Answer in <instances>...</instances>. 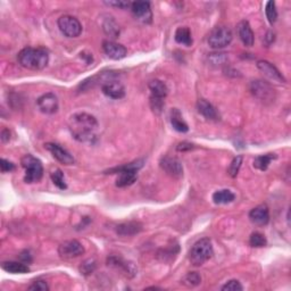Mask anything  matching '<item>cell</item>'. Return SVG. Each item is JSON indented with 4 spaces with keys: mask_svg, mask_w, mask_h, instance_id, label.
Wrapping results in <instances>:
<instances>
[{
    "mask_svg": "<svg viewBox=\"0 0 291 291\" xmlns=\"http://www.w3.org/2000/svg\"><path fill=\"white\" fill-rule=\"evenodd\" d=\"M235 199V195L231 190L224 189V190H218L213 194V200L215 204H230Z\"/></svg>",
    "mask_w": 291,
    "mask_h": 291,
    "instance_id": "cb8c5ba5",
    "label": "cell"
},
{
    "mask_svg": "<svg viewBox=\"0 0 291 291\" xmlns=\"http://www.w3.org/2000/svg\"><path fill=\"white\" fill-rule=\"evenodd\" d=\"M243 161H244V157L241 155L234 157V158L232 159L231 164L228 168V173L231 178H235V176L238 175V173H239L241 168V165H243Z\"/></svg>",
    "mask_w": 291,
    "mask_h": 291,
    "instance_id": "f1b7e54d",
    "label": "cell"
},
{
    "mask_svg": "<svg viewBox=\"0 0 291 291\" xmlns=\"http://www.w3.org/2000/svg\"><path fill=\"white\" fill-rule=\"evenodd\" d=\"M150 106H152V109L153 113L161 114L163 112V109H164V100L150 96Z\"/></svg>",
    "mask_w": 291,
    "mask_h": 291,
    "instance_id": "e575fe53",
    "label": "cell"
},
{
    "mask_svg": "<svg viewBox=\"0 0 291 291\" xmlns=\"http://www.w3.org/2000/svg\"><path fill=\"white\" fill-rule=\"evenodd\" d=\"M104 31L112 38H117L120 34V28L113 17H108L104 22Z\"/></svg>",
    "mask_w": 291,
    "mask_h": 291,
    "instance_id": "83f0119b",
    "label": "cell"
},
{
    "mask_svg": "<svg viewBox=\"0 0 291 291\" xmlns=\"http://www.w3.org/2000/svg\"><path fill=\"white\" fill-rule=\"evenodd\" d=\"M149 90L152 92V97L159 98V99H164L168 96V89L166 87V84L161 80H153L150 81L149 84Z\"/></svg>",
    "mask_w": 291,
    "mask_h": 291,
    "instance_id": "44dd1931",
    "label": "cell"
},
{
    "mask_svg": "<svg viewBox=\"0 0 291 291\" xmlns=\"http://www.w3.org/2000/svg\"><path fill=\"white\" fill-rule=\"evenodd\" d=\"M9 139H11V132L7 129H4L1 131V141L5 143L9 141Z\"/></svg>",
    "mask_w": 291,
    "mask_h": 291,
    "instance_id": "60d3db41",
    "label": "cell"
},
{
    "mask_svg": "<svg viewBox=\"0 0 291 291\" xmlns=\"http://www.w3.org/2000/svg\"><path fill=\"white\" fill-rule=\"evenodd\" d=\"M250 91L261 103H273L276 99V91L269 82L263 80H255L250 83Z\"/></svg>",
    "mask_w": 291,
    "mask_h": 291,
    "instance_id": "8992f818",
    "label": "cell"
},
{
    "mask_svg": "<svg viewBox=\"0 0 291 291\" xmlns=\"http://www.w3.org/2000/svg\"><path fill=\"white\" fill-rule=\"evenodd\" d=\"M98 121L88 113H77L70 119L72 136L80 142L92 143L97 140Z\"/></svg>",
    "mask_w": 291,
    "mask_h": 291,
    "instance_id": "6da1fadb",
    "label": "cell"
},
{
    "mask_svg": "<svg viewBox=\"0 0 291 291\" xmlns=\"http://www.w3.org/2000/svg\"><path fill=\"white\" fill-rule=\"evenodd\" d=\"M21 164L25 168V183H35L39 182L44 176V166L40 159L37 157L30 155H25L21 159Z\"/></svg>",
    "mask_w": 291,
    "mask_h": 291,
    "instance_id": "277c9868",
    "label": "cell"
},
{
    "mask_svg": "<svg viewBox=\"0 0 291 291\" xmlns=\"http://www.w3.org/2000/svg\"><path fill=\"white\" fill-rule=\"evenodd\" d=\"M46 149L51 153L52 157L55 159H57L58 162L61 163L64 165H73L74 164V157L67 152L66 149H64L63 147H61L57 143H46Z\"/></svg>",
    "mask_w": 291,
    "mask_h": 291,
    "instance_id": "8fae6325",
    "label": "cell"
},
{
    "mask_svg": "<svg viewBox=\"0 0 291 291\" xmlns=\"http://www.w3.org/2000/svg\"><path fill=\"white\" fill-rule=\"evenodd\" d=\"M0 169H1L2 173H7V172H12L15 169V165L13 164L12 162L7 161V159L1 158L0 159Z\"/></svg>",
    "mask_w": 291,
    "mask_h": 291,
    "instance_id": "74e56055",
    "label": "cell"
},
{
    "mask_svg": "<svg viewBox=\"0 0 291 291\" xmlns=\"http://www.w3.org/2000/svg\"><path fill=\"white\" fill-rule=\"evenodd\" d=\"M197 109L198 113L201 114L202 116L206 117L207 120L212 121H217L218 120V114L215 109V107L211 103H208L205 99H199L197 101Z\"/></svg>",
    "mask_w": 291,
    "mask_h": 291,
    "instance_id": "ac0fdd59",
    "label": "cell"
},
{
    "mask_svg": "<svg viewBox=\"0 0 291 291\" xmlns=\"http://www.w3.org/2000/svg\"><path fill=\"white\" fill-rule=\"evenodd\" d=\"M276 158V153H266V155L257 156L254 159V166L260 171H266L269 168L271 162Z\"/></svg>",
    "mask_w": 291,
    "mask_h": 291,
    "instance_id": "484cf974",
    "label": "cell"
},
{
    "mask_svg": "<svg viewBox=\"0 0 291 291\" xmlns=\"http://www.w3.org/2000/svg\"><path fill=\"white\" fill-rule=\"evenodd\" d=\"M18 63L28 70L40 71L48 65L49 54L45 48L26 47L18 52Z\"/></svg>",
    "mask_w": 291,
    "mask_h": 291,
    "instance_id": "7a4b0ae2",
    "label": "cell"
},
{
    "mask_svg": "<svg viewBox=\"0 0 291 291\" xmlns=\"http://www.w3.org/2000/svg\"><path fill=\"white\" fill-rule=\"evenodd\" d=\"M176 149H178V152H187V150L194 149V145H191L190 142H181L179 143Z\"/></svg>",
    "mask_w": 291,
    "mask_h": 291,
    "instance_id": "ab89813d",
    "label": "cell"
},
{
    "mask_svg": "<svg viewBox=\"0 0 291 291\" xmlns=\"http://www.w3.org/2000/svg\"><path fill=\"white\" fill-rule=\"evenodd\" d=\"M96 260H87L86 261H83L82 265L80 266V272L81 274H83V276H89L93 272L94 270H96Z\"/></svg>",
    "mask_w": 291,
    "mask_h": 291,
    "instance_id": "836d02e7",
    "label": "cell"
},
{
    "mask_svg": "<svg viewBox=\"0 0 291 291\" xmlns=\"http://www.w3.org/2000/svg\"><path fill=\"white\" fill-rule=\"evenodd\" d=\"M131 11L136 19L139 22L149 24L153 21V13L150 8V2L148 1H135L131 4Z\"/></svg>",
    "mask_w": 291,
    "mask_h": 291,
    "instance_id": "9c48e42d",
    "label": "cell"
},
{
    "mask_svg": "<svg viewBox=\"0 0 291 291\" xmlns=\"http://www.w3.org/2000/svg\"><path fill=\"white\" fill-rule=\"evenodd\" d=\"M29 290H33V291H48L49 290V286L47 282L44 280H37L34 281L33 283L29 287Z\"/></svg>",
    "mask_w": 291,
    "mask_h": 291,
    "instance_id": "8d00e7d4",
    "label": "cell"
},
{
    "mask_svg": "<svg viewBox=\"0 0 291 291\" xmlns=\"http://www.w3.org/2000/svg\"><path fill=\"white\" fill-rule=\"evenodd\" d=\"M249 245L254 248H261L266 246L267 240L264 237V234L260 233V232H254L249 238Z\"/></svg>",
    "mask_w": 291,
    "mask_h": 291,
    "instance_id": "f546056e",
    "label": "cell"
},
{
    "mask_svg": "<svg viewBox=\"0 0 291 291\" xmlns=\"http://www.w3.org/2000/svg\"><path fill=\"white\" fill-rule=\"evenodd\" d=\"M119 178L116 180V187L119 188H124L129 187V185L133 184L138 179V174L137 171H123L117 173Z\"/></svg>",
    "mask_w": 291,
    "mask_h": 291,
    "instance_id": "603a6c76",
    "label": "cell"
},
{
    "mask_svg": "<svg viewBox=\"0 0 291 291\" xmlns=\"http://www.w3.org/2000/svg\"><path fill=\"white\" fill-rule=\"evenodd\" d=\"M171 124H172L173 129H174L175 131H178V132L185 133V132H188V131H189L188 124L184 122V120H183L181 113H180V110L178 108L172 109V112H171Z\"/></svg>",
    "mask_w": 291,
    "mask_h": 291,
    "instance_id": "7402d4cb",
    "label": "cell"
},
{
    "mask_svg": "<svg viewBox=\"0 0 291 291\" xmlns=\"http://www.w3.org/2000/svg\"><path fill=\"white\" fill-rule=\"evenodd\" d=\"M39 109L45 114H55L58 110V99L54 93L42 94L37 100Z\"/></svg>",
    "mask_w": 291,
    "mask_h": 291,
    "instance_id": "5bb4252c",
    "label": "cell"
},
{
    "mask_svg": "<svg viewBox=\"0 0 291 291\" xmlns=\"http://www.w3.org/2000/svg\"><path fill=\"white\" fill-rule=\"evenodd\" d=\"M175 41L180 45L187 46V47H190L192 45V37H191V32L188 28H179L175 32Z\"/></svg>",
    "mask_w": 291,
    "mask_h": 291,
    "instance_id": "d4e9b609",
    "label": "cell"
},
{
    "mask_svg": "<svg viewBox=\"0 0 291 291\" xmlns=\"http://www.w3.org/2000/svg\"><path fill=\"white\" fill-rule=\"evenodd\" d=\"M50 176L52 182H54V184L56 185L57 188L61 189V190H64V189L67 188L66 182H65V179H64V173L61 172V169H55V171L51 173Z\"/></svg>",
    "mask_w": 291,
    "mask_h": 291,
    "instance_id": "1f68e13d",
    "label": "cell"
},
{
    "mask_svg": "<svg viewBox=\"0 0 291 291\" xmlns=\"http://www.w3.org/2000/svg\"><path fill=\"white\" fill-rule=\"evenodd\" d=\"M221 289L223 291H241L244 288L238 280H230L228 281Z\"/></svg>",
    "mask_w": 291,
    "mask_h": 291,
    "instance_id": "d590c367",
    "label": "cell"
},
{
    "mask_svg": "<svg viewBox=\"0 0 291 291\" xmlns=\"http://www.w3.org/2000/svg\"><path fill=\"white\" fill-rule=\"evenodd\" d=\"M265 14L271 24H274L277 19V11L276 7V2L269 1L265 6Z\"/></svg>",
    "mask_w": 291,
    "mask_h": 291,
    "instance_id": "d6a6232c",
    "label": "cell"
},
{
    "mask_svg": "<svg viewBox=\"0 0 291 291\" xmlns=\"http://www.w3.org/2000/svg\"><path fill=\"white\" fill-rule=\"evenodd\" d=\"M101 90L105 96L112 99H121L125 96V88L119 81H105V83L101 86Z\"/></svg>",
    "mask_w": 291,
    "mask_h": 291,
    "instance_id": "4fadbf2b",
    "label": "cell"
},
{
    "mask_svg": "<svg viewBox=\"0 0 291 291\" xmlns=\"http://www.w3.org/2000/svg\"><path fill=\"white\" fill-rule=\"evenodd\" d=\"M103 49L105 54L114 61H120L126 56L127 50L124 46L114 41H104Z\"/></svg>",
    "mask_w": 291,
    "mask_h": 291,
    "instance_id": "2e32d148",
    "label": "cell"
},
{
    "mask_svg": "<svg viewBox=\"0 0 291 291\" xmlns=\"http://www.w3.org/2000/svg\"><path fill=\"white\" fill-rule=\"evenodd\" d=\"M257 67L261 73L264 74V77H266L272 82L276 83H286V78L283 77V75L280 73V71L274 66L272 63L267 61H258Z\"/></svg>",
    "mask_w": 291,
    "mask_h": 291,
    "instance_id": "7c38bea8",
    "label": "cell"
},
{
    "mask_svg": "<svg viewBox=\"0 0 291 291\" xmlns=\"http://www.w3.org/2000/svg\"><path fill=\"white\" fill-rule=\"evenodd\" d=\"M249 218L255 225L264 227L270 222V211L266 205H258L257 207L251 209L249 213Z\"/></svg>",
    "mask_w": 291,
    "mask_h": 291,
    "instance_id": "9a60e30c",
    "label": "cell"
},
{
    "mask_svg": "<svg viewBox=\"0 0 291 291\" xmlns=\"http://www.w3.org/2000/svg\"><path fill=\"white\" fill-rule=\"evenodd\" d=\"M84 247L77 240H67L58 247V254L63 260H73L84 254Z\"/></svg>",
    "mask_w": 291,
    "mask_h": 291,
    "instance_id": "ba28073f",
    "label": "cell"
},
{
    "mask_svg": "<svg viewBox=\"0 0 291 291\" xmlns=\"http://www.w3.org/2000/svg\"><path fill=\"white\" fill-rule=\"evenodd\" d=\"M238 34H239L241 42H243L246 47H253L255 42V35L253 30H251L249 23L247 21H241L239 24H238Z\"/></svg>",
    "mask_w": 291,
    "mask_h": 291,
    "instance_id": "e0dca14e",
    "label": "cell"
},
{
    "mask_svg": "<svg viewBox=\"0 0 291 291\" xmlns=\"http://www.w3.org/2000/svg\"><path fill=\"white\" fill-rule=\"evenodd\" d=\"M159 165H161L163 171L166 174L171 175L172 178H181L183 175V166L181 162L178 158H175V157H163L161 162H159Z\"/></svg>",
    "mask_w": 291,
    "mask_h": 291,
    "instance_id": "30bf717a",
    "label": "cell"
},
{
    "mask_svg": "<svg viewBox=\"0 0 291 291\" xmlns=\"http://www.w3.org/2000/svg\"><path fill=\"white\" fill-rule=\"evenodd\" d=\"M143 164H145V161L143 159H137V161L132 162V163H129V164H125L123 166H120V168H110L108 169V171H106L107 174H114V173H120V172H123V171H137L138 172L140 168H142Z\"/></svg>",
    "mask_w": 291,
    "mask_h": 291,
    "instance_id": "4316f807",
    "label": "cell"
},
{
    "mask_svg": "<svg viewBox=\"0 0 291 291\" xmlns=\"http://www.w3.org/2000/svg\"><path fill=\"white\" fill-rule=\"evenodd\" d=\"M58 28L67 38H77L82 32V25L77 18L71 15L61 16L58 19Z\"/></svg>",
    "mask_w": 291,
    "mask_h": 291,
    "instance_id": "52a82bcc",
    "label": "cell"
},
{
    "mask_svg": "<svg viewBox=\"0 0 291 291\" xmlns=\"http://www.w3.org/2000/svg\"><path fill=\"white\" fill-rule=\"evenodd\" d=\"M142 230V225L139 222H126V223L119 224L116 227L117 234L123 235V237H129V235H135Z\"/></svg>",
    "mask_w": 291,
    "mask_h": 291,
    "instance_id": "d6986e66",
    "label": "cell"
},
{
    "mask_svg": "<svg viewBox=\"0 0 291 291\" xmlns=\"http://www.w3.org/2000/svg\"><path fill=\"white\" fill-rule=\"evenodd\" d=\"M232 32L227 26H216L208 35V45L213 49L228 47L232 41Z\"/></svg>",
    "mask_w": 291,
    "mask_h": 291,
    "instance_id": "5b68a950",
    "label": "cell"
},
{
    "mask_svg": "<svg viewBox=\"0 0 291 291\" xmlns=\"http://www.w3.org/2000/svg\"><path fill=\"white\" fill-rule=\"evenodd\" d=\"M1 269L12 274H24L30 272V267L21 261H2Z\"/></svg>",
    "mask_w": 291,
    "mask_h": 291,
    "instance_id": "ffe728a7",
    "label": "cell"
},
{
    "mask_svg": "<svg viewBox=\"0 0 291 291\" xmlns=\"http://www.w3.org/2000/svg\"><path fill=\"white\" fill-rule=\"evenodd\" d=\"M105 4L112 6V7H119L121 9H126L131 7V4L132 2L130 1H105Z\"/></svg>",
    "mask_w": 291,
    "mask_h": 291,
    "instance_id": "f35d334b",
    "label": "cell"
},
{
    "mask_svg": "<svg viewBox=\"0 0 291 291\" xmlns=\"http://www.w3.org/2000/svg\"><path fill=\"white\" fill-rule=\"evenodd\" d=\"M213 246L208 238L198 240L189 251V260L194 266L204 265L213 256Z\"/></svg>",
    "mask_w": 291,
    "mask_h": 291,
    "instance_id": "3957f363",
    "label": "cell"
},
{
    "mask_svg": "<svg viewBox=\"0 0 291 291\" xmlns=\"http://www.w3.org/2000/svg\"><path fill=\"white\" fill-rule=\"evenodd\" d=\"M201 277L197 272H190L182 279V283L188 288H194L197 287L198 284H200Z\"/></svg>",
    "mask_w": 291,
    "mask_h": 291,
    "instance_id": "4dcf8cb0",
    "label": "cell"
}]
</instances>
